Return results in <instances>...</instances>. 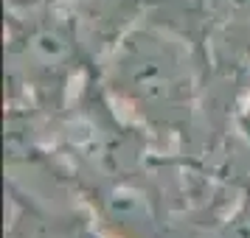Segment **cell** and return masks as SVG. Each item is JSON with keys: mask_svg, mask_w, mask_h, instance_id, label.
I'll list each match as a JSON object with an SVG mask.
<instances>
[{"mask_svg": "<svg viewBox=\"0 0 250 238\" xmlns=\"http://www.w3.org/2000/svg\"><path fill=\"white\" fill-rule=\"evenodd\" d=\"M104 84L113 98L152 129L177 132L191 121L197 73L188 48L160 28H132L115 42Z\"/></svg>", "mask_w": 250, "mask_h": 238, "instance_id": "6da1fadb", "label": "cell"}, {"mask_svg": "<svg viewBox=\"0 0 250 238\" xmlns=\"http://www.w3.org/2000/svg\"><path fill=\"white\" fill-rule=\"evenodd\" d=\"M76 59V39L68 23L59 17H37L23 25L12 39V65L25 73V79L48 90L68 76Z\"/></svg>", "mask_w": 250, "mask_h": 238, "instance_id": "7a4b0ae2", "label": "cell"}, {"mask_svg": "<svg viewBox=\"0 0 250 238\" xmlns=\"http://www.w3.org/2000/svg\"><path fill=\"white\" fill-rule=\"evenodd\" d=\"M208 9L225 23H250V0H208Z\"/></svg>", "mask_w": 250, "mask_h": 238, "instance_id": "3957f363", "label": "cell"}, {"mask_svg": "<svg viewBox=\"0 0 250 238\" xmlns=\"http://www.w3.org/2000/svg\"><path fill=\"white\" fill-rule=\"evenodd\" d=\"M225 238H250V210H245V213H239V219H233Z\"/></svg>", "mask_w": 250, "mask_h": 238, "instance_id": "277c9868", "label": "cell"}, {"mask_svg": "<svg viewBox=\"0 0 250 238\" xmlns=\"http://www.w3.org/2000/svg\"><path fill=\"white\" fill-rule=\"evenodd\" d=\"M239 129L250 137V95H248V101H245V107H242V112H239Z\"/></svg>", "mask_w": 250, "mask_h": 238, "instance_id": "5b68a950", "label": "cell"}, {"mask_svg": "<svg viewBox=\"0 0 250 238\" xmlns=\"http://www.w3.org/2000/svg\"><path fill=\"white\" fill-rule=\"evenodd\" d=\"M248 56H250V51H248Z\"/></svg>", "mask_w": 250, "mask_h": 238, "instance_id": "8992f818", "label": "cell"}]
</instances>
